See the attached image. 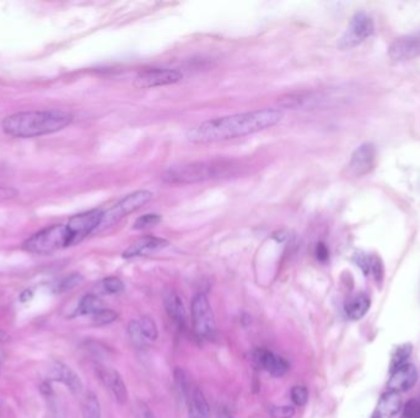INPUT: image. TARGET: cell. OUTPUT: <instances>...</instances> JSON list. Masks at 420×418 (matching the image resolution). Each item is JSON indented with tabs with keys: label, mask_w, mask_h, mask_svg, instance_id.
Instances as JSON below:
<instances>
[{
	"label": "cell",
	"mask_w": 420,
	"mask_h": 418,
	"mask_svg": "<svg viewBox=\"0 0 420 418\" xmlns=\"http://www.w3.org/2000/svg\"><path fill=\"white\" fill-rule=\"evenodd\" d=\"M420 403L418 400H410L401 411V418H419Z\"/></svg>",
	"instance_id": "cell-29"
},
{
	"label": "cell",
	"mask_w": 420,
	"mask_h": 418,
	"mask_svg": "<svg viewBox=\"0 0 420 418\" xmlns=\"http://www.w3.org/2000/svg\"><path fill=\"white\" fill-rule=\"evenodd\" d=\"M83 281H84V277L81 276L80 274H72V275L65 277L64 280H62L59 283L57 291L58 292H67V291H70V290H73L76 286H79L80 283H83Z\"/></svg>",
	"instance_id": "cell-28"
},
{
	"label": "cell",
	"mask_w": 420,
	"mask_h": 418,
	"mask_svg": "<svg viewBox=\"0 0 420 418\" xmlns=\"http://www.w3.org/2000/svg\"><path fill=\"white\" fill-rule=\"evenodd\" d=\"M282 118V110L273 108L227 115L203 122L187 133V139L192 144L226 142L264 131L275 126Z\"/></svg>",
	"instance_id": "cell-1"
},
{
	"label": "cell",
	"mask_w": 420,
	"mask_h": 418,
	"mask_svg": "<svg viewBox=\"0 0 420 418\" xmlns=\"http://www.w3.org/2000/svg\"><path fill=\"white\" fill-rule=\"evenodd\" d=\"M375 31L373 20L365 12H357L353 16L347 30L339 40L338 47L341 49H352L373 36Z\"/></svg>",
	"instance_id": "cell-6"
},
{
	"label": "cell",
	"mask_w": 420,
	"mask_h": 418,
	"mask_svg": "<svg viewBox=\"0 0 420 418\" xmlns=\"http://www.w3.org/2000/svg\"><path fill=\"white\" fill-rule=\"evenodd\" d=\"M72 122L73 115L67 110H27L8 115L1 122V129L6 135L29 139L57 133Z\"/></svg>",
	"instance_id": "cell-2"
},
{
	"label": "cell",
	"mask_w": 420,
	"mask_h": 418,
	"mask_svg": "<svg viewBox=\"0 0 420 418\" xmlns=\"http://www.w3.org/2000/svg\"><path fill=\"white\" fill-rule=\"evenodd\" d=\"M80 243L72 226L67 224L49 226L47 228L38 231L30 237L25 243V251L37 256H48L64 248L75 246Z\"/></svg>",
	"instance_id": "cell-3"
},
{
	"label": "cell",
	"mask_w": 420,
	"mask_h": 418,
	"mask_svg": "<svg viewBox=\"0 0 420 418\" xmlns=\"http://www.w3.org/2000/svg\"><path fill=\"white\" fill-rule=\"evenodd\" d=\"M191 310L195 334L200 337H211L216 333V318L208 297L203 293L195 294Z\"/></svg>",
	"instance_id": "cell-7"
},
{
	"label": "cell",
	"mask_w": 420,
	"mask_h": 418,
	"mask_svg": "<svg viewBox=\"0 0 420 418\" xmlns=\"http://www.w3.org/2000/svg\"><path fill=\"white\" fill-rule=\"evenodd\" d=\"M269 413L273 418H291L295 415V408L293 406H272L269 408Z\"/></svg>",
	"instance_id": "cell-31"
},
{
	"label": "cell",
	"mask_w": 420,
	"mask_h": 418,
	"mask_svg": "<svg viewBox=\"0 0 420 418\" xmlns=\"http://www.w3.org/2000/svg\"><path fill=\"white\" fill-rule=\"evenodd\" d=\"M152 198V193L149 190H137L134 193L127 195L126 198L122 199L121 201H118L115 206L102 212L100 225L96 232L116 225L117 222L126 217L127 215L133 214L137 210L142 209V206L149 203Z\"/></svg>",
	"instance_id": "cell-5"
},
{
	"label": "cell",
	"mask_w": 420,
	"mask_h": 418,
	"mask_svg": "<svg viewBox=\"0 0 420 418\" xmlns=\"http://www.w3.org/2000/svg\"><path fill=\"white\" fill-rule=\"evenodd\" d=\"M139 326L142 330L143 336L145 340L155 341L158 339L159 331L158 326L152 317H143L139 321Z\"/></svg>",
	"instance_id": "cell-25"
},
{
	"label": "cell",
	"mask_w": 420,
	"mask_h": 418,
	"mask_svg": "<svg viewBox=\"0 0 420 418\" xmlns=\"http://www.w3.org/2000/svg\"><path fill=\"white\" fill-rule=\"evenodd\" d=\"M165 307L168 312V317L174 320L175 324L179 328H184L186 319H187V314H186V308H184L182 298L179 297V293L175 291H168V294L165 296Z\"/></svg>",
	"instance_id": "cell-19"
},
{
	"label": "cell",
	"mask_w": 420,
	"mask_h": 418,
	"mask_svg": "<svg viewBox=\"0 0 420 418\" xmlns=\"http://www.w3.org/2000/svg\"><path fill=\"white\" fill-rule=\"evenodd\" d=\"M168 246V241L159 237H152V235H147L143 237L137 242H134L131 246L127 248L126 251L123 253V258L126 259H131V258H137V256H149L155 251H161L163 248Z\"/></svg>",
	"instance_id": "cell-16"
},
{
	"label": "cell",
	"mask_w": 420,
	"mask_h": 418,
	"mask_svg": "<svg viewBox=\"0 0 420 418\" xmlns=\"http://www.w3.org/2000/svg\"><path fill=\"white\" fill-rule=\"evenodd\" d=\"M81 411H83V418H101L100 401L96 394L88 392L85 395Z\"/></svg>",
	"instance_id": "cell-23"
},
{
	"label": "cell",
	"mask_w": 420,
	"mask_h": 418,
	"mask_svg": "<svg viewBox=\"0 0 420 418\" xmlns=\"http://www.w3.org/2000/svg\"><path fill=\"white\" fill-rule=\"evenodd\" d=\"M376 147L373 144H362L353 152L350 161L348 163L347 174L349 177H364L371 172L376 165Z\"/></svg>",
	"instance_id": "cell-8"
},
{
	"label": "cell",
	"mask_w": 420,
	"mask_h": 418,
	"mask_svg": "<svg viewBox=\"0 0 420 418\" xmlns=\"http://www.w3.org/2000/svg\"><path fill=\"white\" fill-rule=\"evenodd\" d=\"M220 418H232L230 415H227V413H224V415H221Z\"/></svg>",
	"instance_id": "cell-39"
},
{
	"label": "cell",
	"mask_w": 420,
	"mask_h": 418,
	"mask_svg": "<svg viewBox=\"0 0 420 418\" xmlns=\"http://www.w3.org/2000/svg\"><path fill=\"white\" fill-rule=\"evenodd\" d=\"M226 168V163L216 161L184 163L166 169L163 174V181L168 184L200 183L220 177L225 173Z\"/></svg>",
	"instance_id": "cell-4"
},
{
	"label": "cell",
	"mask_w": 420,
	"mask_h": 418,
	"mask_svg": "<svg viewBox=\"0 0 420 418\" xmlns=\"http://www.w3.org/2000/svg\"><path fill=\"white\" fill-rule=\"evenodd\" d=\"M161 222V216L158 214H145L140 216L137 221L134 222L133 228L134 230H145V228H150L154 226L158 225Z\"/></svg>",
	"instance_id": "cell-27"
},
{
	"label": "cell",
	"mask_w": 420,
	"mask_h": 418,
	"mask_svg": "<svg viewBox=\"0 0 420 418\" xmlns=\"http://www.w3.org/2000/svg\"><path fill=\"white\" fill-rule=\"evenodd\" d=\"M9 340V335L4 333L3 330H0V342H6Z\"/></svg>",
	"instance_id": "cell-37"
},
{
	"label": "cell",
	"mask_w": 420,
	"mask_h": 418,
	"mask_svg": "<svg viewBox=\"0 0 420 418\" xmlns=\"http://www.w3.org/2000/svg\"><path fill=\"white\" fill-rule=\"evenodd\" d=\"M4 358H6V352H4V351H3V349L0 347V363L4 361Z\"/></svg>",
	"instance_id": "cell-38"
},
{
	"label": "cell",
	"mask_w": 420,
	"mask_h": 418,
	"mask_svg": "<svg viewBox=\"0 0 420 418\" xmlns=\"http://www.w3.org/2000/svg\"><path fill=\"white\" fill-rule=\"evenodd\" d=\"M41 392H42L43 395H46V396H51L52 395V387L49 385V383H43L42 385H41Z\"/></svg>",
	"instance_id": "cell-36"
},
{
	"label": "cell",
	"mask_w": 420,
	"mask_h": 418,
	"mask_svg": "<svg viewBox=\"0 0 420 418\" xmlns=\"http://www.w3.org/2000/svg\"><path fill=\"white\" fill-rule=\"evenodd\" d=\"M118 318V314L112 309H102L92 315V323L97 326H104L113 323Z\"/></svg>",
	"instance_id": "cell-26"
},
{
	"label": "cell",
	"mask_w": 420,
	"mask_h": 418,
	"mask_svg": "<svg viewBox=\"0 0 420 418\" xmlns=\"http://www.w3.org/2000/svg\"><path fill=\"white\" fill-rule=\"evenodd\" d=\"M188 406L189 418H209L210 408L203 392L195 383H189L181 392Z\"/></svg>",
	"instance_id": "cell-13"
},
{
	"label": "cell",
	"mask_w": 420,
	"mask_h": 418,
	"mask_svg": "<svg viewBox=\"0 0 420 418\" xmlns=\"http://www.w3.org/2000/svg\"><path fill=\"white\" fill-rule=\"evenodd\" d=\"M102 309H105V304L102 302V299L99 296L90 293L81 298L78 309H76V314L78 315H88V314L94 315Z\"/></svg>",
	"instance_id": "cell-21"
},
{
	"label": "cell",
	"mask_w": 420,
	"mask_h": 418,
	"mask_svg": "<svg viewBox=\"0 0 420 418\" xmlns=\"http://www.w3.org/2000/svg\"><path fill=\"white\" fill-rule=\"evenodd\" d=\"M389 56L394 62H405L420 57V31L394 40L389 46Z\"/></svg>",
	"instance_id": "cell-10"
},
{
	"label": "cell",
	"mask_w": 420,
	"mask_h": 418,
	"mask_svg": "<svg viewBox=\"0 0 420 418\" xmlns=\"http://www.w3.org/2000/svg\"><path fill=\"white\" fill-rule=\"evenodd\" d=\"M402 408H403V403L401 394L386 390L378 399L376 410L373 413L378 418H392L401 413Z\"/></svg>",
	"instance_id": "cell-18"
},
{
	"label": "cell",
	"mask_w": 420,
	"mask_h": 418,
	"mask_svg": "<svg viewBox=\"0 0 420 418\" xmlns=\"http://www.w3.org/2000/svg\"><path fill=\"white\" fill-rule=\"evenodd\" d=\"M137 410V418H156L144 403H139Z\"/></svg>",
	"instance_id": "cell-35"
},
{
	"label": "cell",
	"mask_w": 420,
	"mask_h": 418,
	"mask_svg": "<svg viewBox=\"0 0 420 418\" xmlns=\"http://www.w3.org/2000/svg\"><path fill=\"white\" fill-rule=\"evenodd\" d=\"M370 274H373V278L376 283H381L384 278V267L380 258L376 256H371V267H370Z\"/></svg>",
	"instance_id": "cell-32"
},
{
	"label": "cell",
	"mask_w": 420,
	"mask_h": 418,
	"mask_svg": "<svg viewBox=\"0 0 420 418\" xmlns=\"http://www.w3.org/2000/svg\"><path fill=\"white\" fill-rule=\"evenodd\" d=\"M124 290V283L118 277H107L99 285V292L104 294H116Z\"/></svg>",
	"instance_id": "cell-24"
},
{
	"label": "cell",
	"mask_w": 420,
	"mask_h": 418,
	"mask_svg": "<svg viewBox=\"0 0 420 418\" xmlns=\"http://www.w3.org/2000/svg\"><path fill=\"white\" fill-rule=\"evenodd\" d=\"M316 256H317V259H318L320 262H326L327 259H328L330 251H328L327 246H325L323 243L317 244V248H316Z\"/></svg>",
	"instance_id": "cell-34"
},
{
	"label": "cell",
	"mask_w": 420,
	"mask_h": 418,
	"mask_svg": "<svg viewBox=\"0 0 420 418\" xmlns=\"http://www.w3.org/2000/svg\"><path fill=\"white\" fill-rule=\"evenodd\" d=\"M129 334H131V340L134 341L136 344L143 345L144 342V336L142 334V330L139 326V321H131L129 323Z\"/></svg>",
	"instance_id": "cell-33"
},
{
	"label": "cell",
	"mask_w": 420,
	"mask_h": 418,
	"mask_svg": "<svg viewBox=\"0 0 420 418\" xmlns=\"http://www.w3.org/2000/svg\"><path fill=\"white\" fill-rule=\"evenodd\" d=\"M250 360L255 366L269 371L274 376H283L289 369V363L283 357L274 355L273 352L264 349L252 351Z\"/></svg>",
	"instance_id": "cell-12"
},
{
	"label": "cell",
	"mask_w": 420,
	"mask_h": 418,
	"mask_svg": "<svg viewBox=\"0 0 420 418\" xmlns=\"http://www.w3.org/2000/svg\"><path fill=\"white\" fill-rule=\"evenodd\" d=\"M371 307V299L365 293H357L344 304V310L350 320H360L368 314Z\"/></svg>",
	"instance_id": "cell-20"
},
{
	"label": "cell",
	"mask_w": 420,
	"mask_h": 418,
	"mask_svg": "<svg viewBox=\"0 0 420 418\" xmlns=\"http://www.w3.org/2000/svg\"><path fill=\"white\" fill-rule=\"evenodd\" d=\"M51 376L53 381L64 384L73 394H79L83 390V383L80 381L79 376L62 362L53 363Z\"/></svg>",
	"instance_id": "cell-17"
},
{
	"label": "cell",
	"mask_w": 420,
	"mask_h": 418,
	"mask_svg": "<svg viewBox=\"0 0 420 418\" xmlns=\"http://www.w3.org/2000/svg\"><path fill=\"white\" fill-rule=\"evenodd\" d=\"M102 211L101 210H90L83 214L75 215L68 221L72 226L79 242L83 241L88 235L94 233L100 225Z\"/></svg>",
	"instance_id": "cell-14"
},
{
	"label": "cell",
	"mask_w": 420,
	"mask_h": 418,
	"mask_svg": "<svg viewBox=\"0 0 420 418\" xmlns=\"http://www.w3.org/2000/svg\"><path fill=\"white\" fill-rule=\"evenodd\" d=\"M412 353H413V345L410 342L397 346L392 352V355H391L389 371H394L396 368L408 363V360H410Z\"/></svg>",
	"instance_id": "cell-22"
},
{
	"label": "cell",
	"mask_w": 420,
	"mask_h": 418,
	"mask_svg": "<svg viewBox=\"0 0 420 418\" xmlns=\"http://www.w3.org/2000/svg\"><path fill=\"white\" fill-rule=\"evenodd\" d=\"M291 400L298 406H304L309 400V390L305 387H294L291 389Z\"/></svg>",
	"instance_id": "cell-30"
},
{
	"label": "cell",
	"mask_w": 420,
	"mask_h": 418,
	"mask_svg": "<svg viewBox=\"0 0 420 418\" xmlns=\"http://www.w3.org/2000/svg\"><path fill=\"white\" fill-rule=\"evenodd\" d=\"M370 418H378V416H376V415H375V413H373V416H371V417Z\"/></svg>",
	"instance_id": "cell-40"
},
{
	"label": "cell",
	"mask_w": 420,
	"mask_h": 418,
	"mask_svg": "<svg viewBox=\"0 0 420 418\" xmlns=\"http://www.w3.org/2000/svg\"><path fill=\"white\" fill-rule=\"evenodd\" d=\"M419 373L414 365L412 363H405L403 366L396 368L394 371H391L389 381H387V390L389 392H405L414 387L418 382Z\"/></svg>",
	"instance_id": "cell-11"
},
{
	"label": "cell",
	"mask_w": 420,
	"mask_h": 418,
	"mask_svg": "<svg viewBox=\"0 0 420 418\" xmlns=\"http://www.w3.org/2000/svg\"><path fill=\"white\" fill-rule=\"evenodd\" d=\"M1 171H3V167H1V166H0V173H1Z\"/></svg>",
	"instance_id": "cell-41"
},
{
	"label": "cell",
	"mask_w": 420,
	"mask_h": 418,
	"mask_svg": "<svg viewBox=\"0 0 420 418\" xmlns=\"http://www.w3.org/2000/svg\"><path fill=\"white\" fill-rule=\"evenodd\" d=\"M182 74L172 69H149L138 74L134 80L137 89H152L158 86H166L179 83Z\"/></svg>",
	"instance_id": "cell-9"
},
{
	"label": "cell",
	"mask_w": 420,
	"mask_h": 418,
	"mask_svg": "<svg viewBox=\"0 0 420 418\" xmlns=\"http://www.w3.org/2000/svg\"><path fill=\"white\" fill-rule=\"evenodd\" d=\"M97 373L100 376L101 382L105 384V387L115 396L117 403H121V405L126 403L128 400V392H127L126 384L122 379L121 374L116 369L108 368V367L97 368Z\"/></svg>",
	"instance_id": "cell-15"
}]
</instances>
